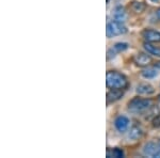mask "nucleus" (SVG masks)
<instances>
[{"instance_id": "nucleus-4", "label": "nucleus", "mask_w": 160, "mask_h": 158, "mask_svg": "<svg viewBox=\"0 0 160 158\" xmlns=\"http://www.w3.org/2000/svg\"><path fill=\"white\" fill-rule=\"evenodd\" d=\"M142 38L148 43H160V32L154 29H144L142 31Z\"/></svg>"}, {"instance_id": "nucleus-10", "label": "nucleus", "mask_w": 160, "mask_h": 158, "mask_svg": "<svg viewBox=\"0 0 160 158\" xmlns=\"http://www.w3.org/2000/svg\"><path fill=\"white\" fill-rule=\"evenodd\" d=\"M113 17H114V20H117V22L125 23V20L127 19V13H126L125 9H124L123 7L118 6L115 8Z\"/></svg>"}, {"instance_id": "nucleus-3", "label": "nucleus", "mask_w": 160, "mask_h": 158, "mask_svg": "<svg viewBox=\"0 0 160 158\" xmlns=\"http://www.w3.org/2000/svg\"><path fill=\"white\" fill-rule=\"evenodd\" d=\"M127 32V28L124 26L123 23L120 22H111L107 25V28H106V33H107L108 38H113L117 37V35H122L125 34Z\"/></svg>"}, {"instance_id": "nucleus-6", "label": "nucleus", "mask_w": 160, "mask_h": 158, "mask_svg": "<svg viewBox=\"0 0 160 158\" xmlns=\"http://www.w3.org/2000/svg\"><path fill=\"white\" fill-rule=\"evenodd\" d=\"M133 60H135V63L138 66L144 67V66L149 65V64L152 63V57L145 53H138L135 56Z\"/></svg>"}, {"instance_id": "nucleus-14", "label": "nucleus", "mask_w": 160, "mask_h": 158, "mask_svg": "<svg viewBox=\"0 0 160 158\" xmlns=\"http://www.w3.org/2000/svg\"><path fill=\"white\" fill-rule=\"evenodd\" d=\"M157 71L155 69H144L141 72V75L144 77L145 79H153L157 76Z\"/></svg>"}, {"instance_id": "nucleus-13", "label": "nucleus", "mask_w": 160, "mask_h": 158, "mask_svg": "<svg viewBox=\"0 0 160 158\" xmlns=\"http://www.w3.org/2000/svg\"><path fill=\"white\" fill-rule=\"evenodd\" d=\"M142 136V129L139 126H133L130 128L129 134H128V138L131 140H138Z\"/></svg>"}, {"instance_id": "nucleus-22", "label": "nucleus", "mask_w": 160, "mask_h": 158, "mask_svg": "<svg viewBox=\"0 0 160 158\" xmlns=\"http://www.w3.org/2000/svg\"><path fill=\"white\" fill-rule=\"evenodd\" d=\"M158 145H159V147H160V140H159V141H158Z\"/></svg>"}, {"instance_id": "nucleus-18", "label": "nucleus", "mask_w": 160, "mask_h": 158, "mask_svg": "<svg viewBox=\"0 0 160 158\" xmlns=\"http://www.w3.org/2000/svg\"><path fill=\"white\" fill-rule=\"evenodd\" d=\"M115 53H117V51L114 50V48H112V49H109V50H108V53H107V58L108 59H111V58H114L115 57Z\"/></svg>"}, {"instance_id": "nucleus-23", "label": "nucleus", "mask_w": 160, "mask_h": 158, "mask_svg": "<svg viewBox=\"0 0 160 158\" xmlns=\"http://www.w3.org/2000/svg\"><path fill=\"white\" fill-rule=\"evenodd\" d=\"M158 98H159V100H160V95H159V97H158Z\"/></svg>"}, {"instance_id": "nucleus-19", "label": "nucleus", "mask_w": 160, "mask_h": 158, "mask_svg": "<svg viewBox=\"0 0 160 158\" xmlns=\"http://www.w3.org/2000/svg\"><path fill=\"white\" fill-rule=\"evenodd\" d=\"M154 67H155V69H160V61L156 62V63L154 64Z\"/></svg>"}, {"instance_id": "nucleus-12", "label": "nucleus", "mask_w": 160, "mask_h": 158, "mask_svg": "<svg viewBox=\"0 0 160 158\" xmlns=\"http://www.w3.org/2000/svg\"><path fill=\"white\" fill-rule=\"evenodd\" d=\"M107 157H114V158H122L124 157L123 150L118 149V147H114V149H108L107 150Z\"/></svg>"}, {"instance_id": "nucleus-2", "label": "nucleus", "mask_w": 160, "mask_h": 158, "mask_svg": "<svg viewBox=\"0 0 160 158\" xmlns=\"http://www.w3.org/2000/svg\"><path fill=\"white\" fill-rule=\"evenodd\" d=\"M153 105V102L149 98L135 97L128 103V110L132 113H141L148 110Z\"/></svg>"}, {"instance_id": "nucleus-5", "label": "nucleus", "mask_w": 160, "mask_h": 158, "mask_svg": "<svg viewBox=\"0 0 160 158\" xmlns=\"http://www.w3.org/2000/svg\"><path fill=\"white\" fill-rule=\"evenodd\" d=\"M143 153L146 156L160 158V147L158 143H154V142L146 143L143 147Z\"/></svg>"}, {"instance_id": "nucleus-16", "label": "nucleus", "mask_w": 160, "mask_h": 158, "mask_svg": "<svg viewBox=\"0 0 160 158\" xmlns=\"http://www.w3.org/2000/svg\"><path fill=\"white\" fill-rule=\"evenodd\" d=\"M114 50L117 53H123V51L127 50L128 49V44L127 43H117L114 46H113Z\"/></svg>"}, {"instance_id": "nucleus-21", "label": "nucleus", "mask_w": 160, "mask_h": 158, "mask_svg": "<svg viewBox=\"0 0 160 158\" xmlns=\"http://www.w3.org/2000/svg\"><path fill=\"white\" fill-rule=\"evenodd\" d=\"M152 2H155V3H157V2H159L160 0H151Z\"/></svg>"}, {"instance_id": "nucleus-17", "label": "nucleus", "mask_w": 160, "mask_h": 158, "mask_svg": "<svg viewBox=\"0 0 160 158\" xmlns=\"http://www.w3.org/2000/svg\"><path fill=\"white\" fill-rule=\"evenodd\" d=\"M152 123H153L154 127H156V128L160 127V115L155 116V118L153 119V121H152Z\"/></svg>"}, {"instance_id": "nucleus-1", "label": "nucleus", "mask_w": 160, "mask_h": 158, "mask_svg": "<svg viewBox=\"0 0 160 158\" xmlns=\"http://www.w3.org/2000/svg\"><path fill=\"white\" fill-rule=\"evenodd\" d=\"M106 84L109 89L125 90L128 87V79L118 71H108L106 74Z\"/></svg>"}, {"instance_id": "nucleus-20", "label": "nucleus", "mask_w": 160, "mask_h": 158, "mask_svg": "<svg viewBox=\"0 0 160 158\" xmlns=\"http://www.w3.org/2000/svg\"><path fill=\"white\" fill-rule=\"evenodd\" d=\"M156 15H157V17H158V18L160 19V8L156 11Z\"/></svg>"}, {"instance_id": "nucleus-7", "label": "nucleus", "mask_w": 160, "mask_h": 158, "mask_svg": "<svg viewBox=\"0 0 160 158\" xmlns=\"http://www.w3.org/2000/svg\"><path fill=\"white\" fill-rule=\"evenodd\" d=\"M114 126L120 133H125L128 129V126H129V120H128V118H126V116L120 115L115 119Z\"/></svg>"}, {"instance_id": "nucleus-9", "label": "nucleus", "mask_w": 160, "mask_h": 158, "mask_svg": "<svg viewBox=\"0 0 160 158\" xmlns=\"http://www.w3.org/2000/svg\"><path fill=\"white\" fill-rule=\"evenodd\" d=\"M136 91L139 95H152L155 93V89L149 84H140L137 87Z\"/></svg>"}, {"instance_id": "nucleus-11", "label": "nucleus", "mask_w": 160, "mask_h": 158, "mask_svg": "<svg viewBox=\"0 0 160 158\" xmlns=\"http://www.w3.org/2000/svg\"><path fill=\"white\" fill-rule=\"evenodd\" d=\"M143 47L146 51H148V54H151V55L160 58V46L154 45V43L144 42Z\"/></svg>"}, {"instance_id": "nucleus-15", "label": "nucleus", "mask_w": 160, "mask_h": 158, "mask_svg": "<svg viewBox=\"0 0 160 158\" xmlns=\"http://www.w3.org/2000/svg\"><path fill=\"white\" fill-rule=\"evenodd\" d=\"M131 8L136 13H141L142 11H144L145 9V6H144L142 2H138V1H133L132 4H131Z\"/></svg>"}, {"instance_id": "nucleus-8", "label": "nucleus", "mask_w": 160, "mask_h": 158, "mask_svg": "<svg viewBox=\"0 0 160 158\" xmlns=\"http://www.w3.org/2000/svg\"><path fill=\"white\" fill-rule=\"evenodd\" d=\"M123 95H124L123 90H121V89H111L110 91L107 93V103L110 104V103L117 102V100L120 99Z\"/></svg>"}]
</instances>
